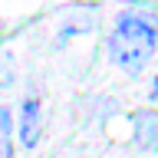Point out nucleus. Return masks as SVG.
Here are the masks:
<instances>
[{
	"instance_id": "1",
	"label": "nucleus",
	"mask_w": 158,
	"mask_h": 158,
	"mask_svg": "<svg viewBox=\"0 0 158 158\" xmlns=\"http://www.w3.org/2000/svg\"><path fill=\"white\" fill-rule=\"evenodd\" d=\"M155 43H158V33H155V23L148 17H118L112 36H109V59L115 63L122 73L135 76L142 73L152 53H155Z\"/></svg>"
},
{
	"instance_id": "2",
	"label": "nucleus",
	"mask_w": 158,
	"mask_h": 158,
	"mask_svg": "<svg viewBox=\"0 0 158 158\" xmlns=\"http://www.w3.org/2000/svg\"><path fill=\"white\" fill-rule=\"evenodd\" d=\"M20 142H23V148H33L40 142V99L36 96L23 99V109H20Z\"/></svg>"
},
{
	"instance_id": "3",
	"label": "nucleus",
	"mask_w": 158,
	"mask_h": 158,
	"mask_svg": "<svg viewBox=\"0 0 158 158\" xmlns=\"http://www.w3.org/2000/svg\"><path fill=\"white\" fill-rule=\"evenodd\" d=\"M155 128H158L155 112H138L135 115V142L145 148V152L155 148Z\"/></svg>"
},
{
	"instance_id": "4",
	"label": "nucleus",
	"mask_w": 158,
	"mask_h": 158,
	"mask_svg": "<svg viewBox=\"0 0 158 158\" xmlns=\"http://www.w3.org/2000/svg\"><path fill=\"white\" fill-rule=\"evenodd\" d=\"M10 132H13V122H10V109L0 106V158L13 155V142H10Z\"/></svg>"
}]
</instances>
